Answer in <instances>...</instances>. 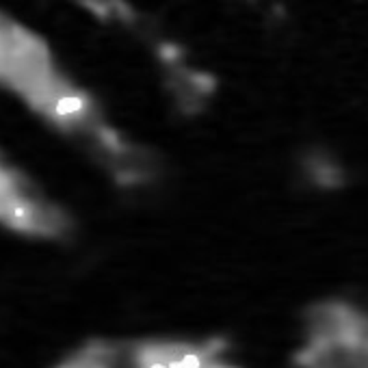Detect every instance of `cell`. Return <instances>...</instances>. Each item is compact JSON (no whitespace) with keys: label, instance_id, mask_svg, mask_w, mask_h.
<instances>
[{"label":"cell","instance_id":"1","mask_svg":"<svg viewBox=\"0 0 368 368\" xmlns=\"http://www.w3.org/2000/svg\"><path fill=\"white\" fill-rule=\"evenodd\" d=\"M295 362L297 368H368V315L344 301L319 303Z\"/></svg>","mask_w":368,"mask_h":368}]
</instances>
